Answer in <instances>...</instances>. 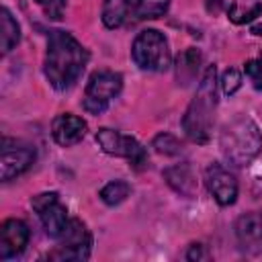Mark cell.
<instances>
[{"label":"cell","mask_w":262,"mask_h":262,"mask_svg":"<svg viewBox=\"0 0 262 262\" xmlns=\"http://www.w3.org/2000/svg\"><path fill=\"white\" fill-rule=\"evenodd\" d=\"M0 20H2V35H0L2 45H0V49L6 55L20 41V25H18V20L12 16V12L6 6H2V10H0Z\"/></svg>","instance_id":"17"},{"label":"cell","mask_w":262,"mask_h":262,"mask_svg":"<svg viewBox=\"0 0 262 262\" xmlns=\"http://www.w3.org/2000/svg\"><path fill=\"white\" fill-rule=\"evenodd\" d=\"M151 147L162 154V156H180L184 151V145L178 137H174L172 133H158L154 139H151Z\"/></svg>","instance_id":"20"},{"label":"cell","mask_w":262,"mask_h":262,"mask_svg":"<svg viewBox=\"0 0 262 262\" xmlns=\"http://www.w3.org/2000/svg\"><path fill=\"white\" fill-rule=\"evenodd\" d=\"M31 207L39 215V221H41L45 233L51 239H59L70 223L68 209L59 201V194L57 192H39L31 199Z\"/></svg>","instance_id":"8"},{"label":"cell","mask_w":262,"mask_h":262,"mask_svg":"<svg viewBox=\"0 0 262 262\" xmlns=\"http://www.w3.org/2000/svg\"><path fill=\"white\" fill-rule=\"evenodd\" d=\"M242 72L235 68H227L221 76V90L225 96H233L239 88H242Z\"/></svg>","instance_id":"22"},{"label":"cell","mask_w":262,"mask_h":262,"mask_svg":"<svg viewBox=\"0 0 262 262\" xmlns=\"http://www.w3.org/2000/svg\"><path fill=\"white\" fill-rule=\"evenodd\" d=\"M186 260L194 262V260H209V252L205 250L203 244H190L186 250Z\"/></svg>","instance_id":"25"},{"label":"cell","mask_w":262,"mask_h":262,"mask_svg":"<svg viewBox=\"0 0 262 262\" xmlns=\"http://www.w3.org/2000/svg\"><path fill=\"white\" fill-rule=\"evenodd\" d=\"M217 111V68L215 63L207 66L196 86L192 100L188 102L182 115V131L192 143H207L215 123Z\"/></svg>","instance_id":"2"},{"label":"cell","mask_w":262,"mask_h":262,"mask_svg":"<svg viewBox=\"0 0 262 262\" xmlns=\"http://www.w3.org/2000/svg\"><path fill=\"white\" fill-rule=\"evenodd\" d=\"M123 90V76L113 70H98L90 76L86 90H84V100L82 106L90 115H102L108 104L121 94Z\"/></svg>","instance_id":"5"},{"label":"cell","mask_w":262,"mask_h":262,"mask_svg":"<svg viewBox=\"0 0 262 262\" xmlns=\"http://www.w3.org/2000/svg\"><path fill=\"white\" fill-rule=\"evenodd\" d=\"M252 33H254V35H262V27H254Z\"/></svg>","instance_id":"26"},{"label":"cell","mask_w":262,"mask_h":262,"mask_svg":"<svg viewBox=\"0 0 262 262\" xmlns=\"http://www.w3.org/2000/svg\"><path fill=\"white\" fill-rule=\"evenodd\" d=\"M205 184L211 196L221 207H229L237 199V180L235 176L219 162H211L205 170Z\"/></svg>","instance_id":"10"},{"label":"cell","mask_w":262,"mask_h":262,"mask_svg":"<svg viewBox=\"0 0 262 262\" xmlns=\"http://www.w3.org/2000/svg\"><path fill=\"white\" fill-rule=\"evenodd\" d=\"M35 4L43 10V14L49 20H61L66 6H68V0H35Z\"/></svg>","instance_id":"23"},{"label":"cell","mask_w":262,"mask_h":262,"mask_svg":"<svg viewBox=\"0 0 262 262\" xmlns=\"http://www.w3.org/2000/svg\"><path fill=\"white\" fill-rule=\"evenodd\" d=\"M235 237L244 252L260 254L262 252V213H244L235 221Z\"/></svg>","instance_id":"13"},{"label":"cell","mask_w":262,"mask_h":262,"mask_svg":"<svg viewBox=\"0 0 262 262\" xmlns=\"http://www.w3.org/2000/svg\"><path fill=\"white\" fill-rule=\"evenodd\" d=\"M133 10L131 0H102V25L106 29H119L125 25V20L129 18Z\"/></svg>","instance_id":"16"},{"label":"cell","mask_w":262,"mask_h":262,"mask_svg":"<svg viewBox=\"0 0 262 262\" xmlns=\"http://www.w3.org/2000/svg\"><path fill=\"white\" fill-rule=\"evenodd\" d=\"M244 74L248 76V80L252 82V86L256 90H262V55L248 59L244 63Z\"/></svg>","instance_id":"24"},{"label":"cell","mask_w":262,"mask_h":262,"mask_svg":"<svg viewBox=\"0 0 262 262\" xmlns=\"http://www.w3.org/2000/svg\"><path fill=\"white\" fill-rule=\"evenodd\" d=\"M172 0H135L133 14L137 20H154L168 12Z\"/></svg>","instance_id":"19"},{"label":"cell","mask_w":262,"mask_h":262,"mask_svg":"<svg viewBox=\"0 0 262 262\" xmlns=\"http://www.w3.org/2000/svg\"><path fill=\"white\" fill-rule=\"evenodd\" d=\"M35 158H37L35 147H31L23 141L4 137L2 147H0V178L4 182H8V180L25 174L33 166Z\"/></svg>","instance_id":"9"},{"label":"cell","mask_w":262,"mask_h":262,"mask_svg":"<svg viewBox=\"0 0 262 262\" xmlns=\"http://www.w3.org/2000/svg\"><path fill=\"white\" fill-rule=\"evenodd\" d=\"M219 147L229 166L244 168L252 164L262 151V133L250 117L242 115V117L231 119L221 129Z\"/></svg>","instance_id":"3"},{"label":"cell","mask_w":262,"mask_h":262,"mask_svg":"<svg viewBox=\"0 0 262 262\" xmlns=\"http://www.w3.org/2000/svg\"><path fill=\"white\" fill-rule=\"evenodd\" d=\"M96 143L100 145V149L104 154L115 156V158H125L133 170L147 168V151L131 135H125V133L108 129V127H100L96 131Z\"/></svg>","instance_id":"7"},{"label":"cell","mask_w":262,"mask_h":262,"mask_svg":"<svg viewBox=\"0 0 262 262\" xmlns=\"http://www.w3.org/2000/svg\"><path fill=\"white\" fill-rule=\"evenodd\" d=\"M201 63H203V53H201L196 47H188V49H184L182 53H178L176 66H174L178 84L188 86L190 82H194Z\"/></svg>","instance_id":"15"},{"label":"cell","mask_w":262,"mask_h":262,"mask_svg":"<svg viewBox=\"0 0 262 262\" xmlns=\"http://www.w3.org/2000/svg\"><path fill=\"white\" fill-rule=\"evenodd\" d=\"M131 59L143 72H166L170 68L172 55L164 33L158 29H143L137 33L131 45Z\"/></svg>","instance_id":"4"},{"label":"cell","mask_w":262,"mask_h":262,"mask_svg":"<svg viewBox=\"0 0 262 262\" xmlns=\"http://www.w3.org/2000/svg\"><path fill=\"white\" fill-rule=\"evenodd\" d=\"M86 129H88L86 121L78 115H72V113H61L51 123L53 141L61 147H72V145L80 143L86 135Z\"/></svg>","instance_id":"12"},{"label":"cell","mask_w":262,"mask_h":262,"mask_svg":"<svg viewBox=\"0 0 262 262\" xmlns=\"http://www.w3.org/2000/svg\"><path fill=\"white\" fill-rule=\"evenodd\" d=\"M88 49L72 33L59 29L49 31L43 74L57 92H66L72 86H76V82L82 78L88 66Z\"/></svg>","instance_id":"1"},{"label":"cell","mask_w":262,"mask_h":262,"mask_svg":"<svg viewBox=\"0 0 262 262\" xmlns=\"http://www.w3.org/2000/svg\"><path fill=\"white\" fill-rule=\"evenodd\" d=\"M31 237V229L23 219H6L0 225V260L18 256Z\"/></svg>","instance_id":"11"},{"label":"cell","mask_w":262,"mask_h":262,"mask_svg":"<svg viewBox=\"0 0 262 262\" xmlns=\"http://www.w3.org/2000/svg\"><path fill=\"white\" fill-rule=\"evenodd\" d=\"M260 14H262V4H260V2H256L250 10H239V4H237V2H233V4L227 8V16H229V20L235 23V25L252 23V20L258 18Z\"/></svg>","instance_id":"21"},{"label":"cell","mask_w":262,"mask_h":262,"mask_svg":"<svg viewBox=\"0 0 262 262\" xmlns=\"http://www.w3.org/2000/svg\"><path fill=\"white\" fill-rule=\"evenodd\" d=\"M129 194H131V184L125 182V180H121V178L106 182V184L100 188V192H98L100 201H102L104 205H108V207L121 205Z\"/></svg>","instance_id":"18"},{"label":"cell","mask_w":262,"mask_h":262,"mask_svg":"<svg viewBox=\"0 0 262 262\" xmlns=\"http://www.w3.org/2000/svg\"><path fill=\"white\" fill-rule=\"evenodd\" d=\"M164 180L180 196H184V199H194L196 196L199 186H196V178H194V172H192L188 162H180V164H174V166L166 168L164 170Z\"/></svg>","instance_id":"14"},{"label":"cell","mask_w":262,"mask_h":262,"mask_svg":"<svg viewBox=\"0 0 262 262\" xmlns=\"http://www.w3.org/2000/svg\"><path fill=\"white\" fill-rule=\"evenodd\" d=\"M92 250V233L88 231L86 223L82 219H70L66 231L57 239V246L47 254L49 260L57 262H68V260H88Z\"/></svg>","instance_id":"6"}]
</instances>
